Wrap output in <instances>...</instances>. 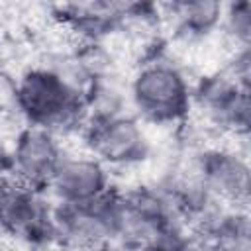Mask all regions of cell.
<instances>
[{"mask_svg":"<svg viewBox=\"0 0 251 251\" xmlns=\"http://www.w3.org/2000/svg\"><path fill=\"white\" fill-rule=\"evenodd\" d=\"M222 16H226L227 31L235 37V41L243 43V47H245L249 41V35H251V4L249 2L229 4L227 12Z\"/></svg>","mask_w":251,"mask_h":251,"instance_id":"8fae6325","label":"cell"},{"mask_svg":"<svg viewBox=\"0 0 251 251\" xmlns=\"http://www.w3.org/2000/svg\"><path fill=\"white\" fill-rule=\"evenodd\" d=\"M63 157L51 131L29 126L20 133L14 147V178L35 190L49 186Z\"/></svg>","mask_w":251,"mask_h":251,"instance_id":"8992f818","label":"cell"},{"mask_svg":"<svg viewBox=\"0 0 251 251\" xmlns=\"http://www.w3.org/2000/svg\"><path fill=\"white\" fill-rule=\"evenodd\" d=\"M18 102V84L8 75L0 73V112L14 110Z\"/></svg>","mask_w":251,"mask_h":251,"instance_id":"7c38bea8","label":"cell"},{"mask_svg":"<svg viewBox=\"0 0 251 251\" xmlns=\"http://www.w3.org/2000/svg\"><path fill=\"white\" fill-rule=\"evenodd\" d=\"M49 188L61 204L90 202L108 192V176L104 165L90 157H63Z\"/></svg>","mask_w":251,"mask_h":251,"instance_id":"52a82bcc","label":"cell"},{"mask_svg":"<svg viewBox=\"0 0 251 251\" xmlns=\"http://www.w3.org/2000/svg\"><path fill=\"white\" fill-rule=\"evenodd\" d=\"M247 76L233 73L227 76L210 78L198 92L204 112L220 126L233 129H247L249 124V96Z\"/></svg>","mask_w":251,"mask_h":251,"instance_id":"ba28073f","label":"cell"},{"mask_svg":"<svg viewBox=\"0 0 251 251\" xmlns=\"http://www.w3.org/2000/svg\"><path fill=\"white\" fill-rule=\"evenodd\" d=\"M120 196L110 190L82 204H61L53 214L55 235L80 249H98L118 239Z\"/></svg>","mask_w":251,"mask_h":251,"instance_id":"3957f363","label":"cell"},{"mask_svg":"<svg viewBox=\"0 0 251 251\" xmlns=\"http://www.w3.org/2000/svg\"><path fill=\"white\" fill-rule=\"evenodd\" d=\"M16 110H20L33 127L53 131L75 124L82 114L84 98L80 90L57 71L31 69L16 80Z\"/></svg>","mask_w":251,"mask_h":251,"instance_id":"6da1fadb","label":"cell"},{"mask_svg":"<svg viewBox=\"0 0 251 251\" xmlns=\"http://www.w3.org/2000/svg\"><path fill=\"white\" fill-rule=\"evenodd\" d=\"M198 178L218 198L227 202H245L249 194V167L245 159L231 151H210L198 163Z\"/></svg>","mask_w":251,"mask_h":251,"instance_id":"9c48e42d","label":"cell"},{"mask_svg":"<svg viewBox=\"0 0 251 251\" xmlns=\"http://www.w3.org/2000/svg\"><path fill=\"white\" fill-rule=\"evenodd\" d=\"M0 227L29 241L55 235L53 216L37 190L16 178L0 180Z\"/></svg>","mask_w":251,"mask_h":251,"instance_id":"5b68a950","label":"cell"},{"mask_svg":"<svg viewBox=\"0 0 251 251\" xmlns=\"http://www.w3.org/2000/svg\"><path fill=\"white\" fill-rule=\"evenodd\" d=\"M129 96L137 112L153 124L180 120L190 108V88L184 75L167 61L145 63L131 80Z\"/></svg>","mask_w":251,"mask_h":251,"instance_id":"7a4b0ae2","label":"cell"},{"mask_svg":"<svg viewBox=\"0 0 251 251\" xmlns=\"http://www.w3.org/2000/svg\"><path fill=\"white\" fill-rule=\"evenodd\" d=\"M224 8L216 2H182L173 4V16L176 18L178 29L186 35L208 33L220 20Z\"/></svg>","mask_w":251,"mask_h":251,"instance_id":"30bf717a","label":"cell"},{"mask_svg":"<svg viewBox=\"0 0 251 251\" xmlns=\"http://www.w3.org/2000/svg\"><path fill=\"white\" fill-rule=\"evenodd\" d=\"M86 143L102 165H135L149 153L143 129L124 114L94 116L86 129Z\"/></svg>","mask_w":251,"mask_h":251,"instance_id":"277c9868","label":"cell"}]
</instances>
